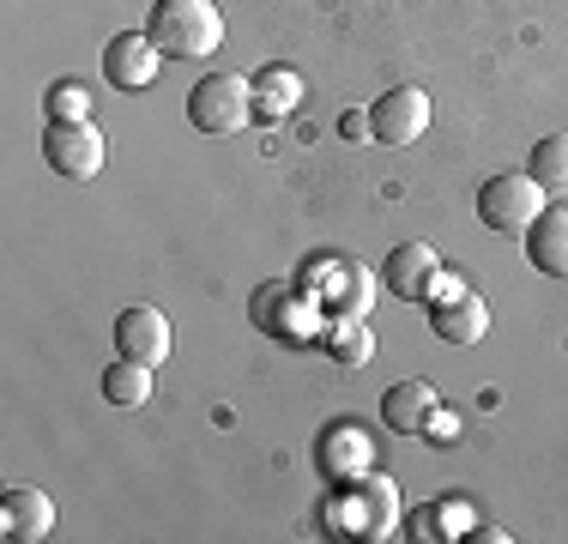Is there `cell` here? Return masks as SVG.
I'll use <instances>...</instances> for the list:
<instances>
[{"label": "cell", "mask_w": 568, "mask_h": 544, "mask_svg": "<svg viewBox=\"0 0 568 544\" xmlns=\"http://www.w3.org/2000/svg\"><path fill=\"white\" fill-rule=\"evenodd\" d=\"M145 31H152V43L164 54L194 61V54H212L224 43V12L212 0H158Z\"/></svg>", "instance_id": "6da1fadb"}, {"label": "cell", "mask_w": 568, "mask_h": 544, "mask_svg": "<svg viewBox=\"0 0 568 544\" xmlns=\"http://www.w3.org/2000/svg\"><path fill=\"white\" fill-rule=\"evenodd\" d=\"M187 121L212 140H230L254 121V79L242 73H206L194 91H187Z\"/></svg>", "instance_id": "7a4b0ae2"}, {"label": "cell", "mask_w": 568, "mask_h": 544, "mask_svg": "<svg viewBox=\"0 0 568 544\" xmlns=\"http://www.w3.org/2000/svg\"><path fill=\"white\" fill-rule=\"evenodd\" d=\"M538 212H545V188H538L532 175H520V170L490 175V182L478 188V218L496 230V236H526Z\"/></svg>", "instance_id": "3957f363"}, {"label": "cell", "mask_w": 568, "mask_h": 544, "mask_svg": "<svg viewBox=\"0 0 568 544\" xmlns=\"http://www.w3.org/2000/svg\"><path fill=\"white\" fill-rule=\"evenodd\" d=\"M429 326H436L442 345H478L490 333V303L478 291H466L459 279H436V291H429Z\"/></svg>", "instance_id": "277c9868"}, {"label": "cell", "mask_w": 568, "mask_h": 544, "mask_svg": "<svg viewBox=\"0 0 568 544\" xmlns=\"http://www.w3.org/2000/svg\"><path fill=\"white\" fill-rule=\"evenodd\" d=\"M43 158L55 175H67V182H91V175L103 170V133L91 128V121H49Z\"/></svg>", "instance_id": "5b68a950"}, {"label": "cell", "mask_w": 568, "mask_h": 544, "mask_svg": "<svg viewBox=\"0 0 568 544\" xmlns=\"http://www.w3.org/2000/svg\"><path fill=\"white\" fill-rule=\"evenodd\" d=\"M424 128H429L424 85H394L387 98H375V109H369L375 145H412V140H424Z\"/></svg>", "instance_id": "8992f818"}, {"label": "cell", "mask_w": 568, "mask_h": 544, "mask_svg": "<svg viewBox=\"0 0 568 544\" xmlns=\"http://www.w3.org/2000/svg\"><path fill=\"white\" fill-rule=\"evenodd\" d=\"M436 279H442V261H436L429 242H399V249L382 261V291L399 296V303H429Z\"/></svg>", "instance_id": "52a82bcc"}, {"label": "cell", "mask_w": 568, "mask_h": 544, "mask_svg": "<svg viewBox=\"0 0 568 544\" xmlns=\"http://www.w3.org/2000/svg\"><path fill=\"white\" fill-rule=\"evenodd\" d=\"M115 357H133V363H164L170 357V321H164V309H152V303H133V309H121L115 315Z\"/></svg>", "instance_id": "ba28073f"}, {"label": "cell", "mask_w": 568, "mask_h": 544, "mask_svg": "<svg viewBox=\"0 0 568 544\" xmlns=\"http://www.w3.org/2000/svg\"><path fill=\"white\" fill-rule=\"evenodd\" d=\"M158 61H164V49L152 43V31H121L103 49V73H110L115 91H145L158 79Z\"/></svg>", "instance_id": "9c48e42d"}, {"label": "cell", "mask_w": 568, "mask_h": 544, "mask_svg": "<svg viewBox=\"0 0 568 544\" xmlns=\"http://www.w3.org/2000/svg\"><path fill=\"white\" fill-rule=\"evenodd\" d=\"M49 533H55V502H49L43 490H7V496H0V538L37 544Z\"/></svg>", "instance_id": "30bf717a"}, {"label": "cell", "mask_w": 568, "mask_h": 544, "mask_svg": "<svg viewBox=\"0 0 568 544\" xmlns=\"http://www.w3.org/2000/svg\"><path fill=\"white\" fill-rule=\"evenodd\" d=\"M520 242H526V261L545 272V279H568V200L538 212Z\"/></svg>", "instance_id": "8fae6325"}, {"label": "cell", "mask_w": 568, "mask_h": 544, "mask_svg": "<svg viewBox=\"0 0 568 544\" xmlns=\"http://www.w3.org/2000/svg\"><path fill=\"white\" fill-rule=\"evenodd\" d=\"M357 508H351V533L357 538H387L394 533V521H399V490H394V478H382V472H363L357 484Z\"/></svg>", "instance_id": "7c38bea8"}, {"label": "cell", "mask_w": 568, "mask_h": 544, "mask_svg": "<svg viewBox=\"0 0 568 544\" xmlns=\"http://www.w3.org/2000/svg\"><path fill=\"white\" fill-rule=\"evenodd\" d=\"M315 460H321V472H327L333 484H357L363 472L375 466V447H369V435H363L357 424H339L333 435H321Z\"/></svg>", "instance_id": "4fadbf2b"}, {"label": "cell", "mask_w": 568, "mask_h": 544, "mask_svg": "<svg viewBox=\"0 0 568 544\" xmlns=\"http://www.w3.org/2000/svg\"><path fill=\"white\" fill-rule=\"evenodd\" d=\"M429 417H436V387L429 381H394L382 393V424L394 435H424Z\"/></svg>", "instance_id": "5bb4252c"}, {"label": "cell", "mask_w": 568, "mask_h": 544, "mask_svg": "<svg viewBox=\"0 0 568 544\" xmlns=\"http://www.w3.org/2000/svg\"><path fill=\"white\" fill-rule=\"evenodd\" d=\"M296 103H303V79H296L291 67H266V73L254 79V115H261V121L291 115Z\"/></svg>", "instance_id": "9a60e30c"}, {"label": "cell", "mask_w": 568, "mask_h": 544, "mask_svg": "<svg viewBox=\"0 0 568 544\" xmlns=\"http://www.w3.org/2000/svg\"><path fill=\"white\" fill-rule=\"evenodd\" d=\"M103 400L110 405H145L152 400V363L115 357L110 370H103Z\"/></svg>", "instance_id": "2e32d148"}, {"label": "cell", "mask_w": 568, "mask_h": 544, "mask_svg": "<svg viewBox=\"0 0 568 544\" xmlns=\"http://www.w3.org/2000/svg\"><path fill=\"white\" fill-rule=\"evenodd\" d=\"M526 175L538 188H550V194H568V133H545L532 145V158H526Z\"/></svg>", "instance_id": "e0dca14e"}, {"label": "cell", "mask_w": 568, "mask_h": 544, "mask_svg": "<svg viewBox=\"0 0 568 544\" xmlns=\"http://www.w3.org/2000/svg\"><path fill=\"white\" fill-rule=\"evenodd\" d=\"M321 345H327L333 357L345 363V370H357V363L375 357V333L363 326V315H339V321L327 326V339H321Z\"/></svg>", "instance_id": "ac0fdd59"}, {"label": "cell", "mask_w": 568, "mask_h": 544, "mask_svg": "<svg viewBox=\"0 0 568 544\" xmlns=\"http://www.w3.org/2000/svg\"><path fill=\"white\" fill-rule=\"evenodd\" d=\"M254 321H261L266 333H278V326H284V333H296V339H303L308 303H284V291H278V284H266V291L254 296Z\"/></svg>", "instance_id": "d6986e66"}, {"label": "cell", "mask_w": 568, "mask_h": 544, "mask_svg": "<svg viewBox=\"0 0 568 544\" xmlns=\"http://www.w3.org/2000/svg\"><path fill=\"white\" fill-rule=\"evenodd\" d=\"M49 121H91V91L79 79H61L49 91Z\"/></svg>", "instance_id": "ffe728a7"}, {"label": "cell", "mask_w": 568, "mask_h": 544, "mask_svg": "<svg viewBox=\"0 0 568 544\" xmlns=\"http://www.w3.org/2000/svg\"><path fill=\"white\" fill-rule=\"evenodd\" d=\"M339 133H345L351 145H363V140L375 145V133H369V109H345V115H339Z\"/></svg>", "instance_id": "44dd1931"}, {"label": "cell", "mask_w": 568, "mask_h": 544, "mask_svg": "<svg viewBox=\"0 0 568 544\" xmlns=\"http://www.w3.org/2000/svg\"><path fill=\"white\" fill-rule=\"evenodd\" d=\"M429 442H442V447H448V442H459V417L454 412H442V405H436V417H429Z\"/></svg>", "instance_id": "7402d4cb"}]
</instances>
